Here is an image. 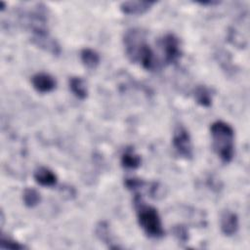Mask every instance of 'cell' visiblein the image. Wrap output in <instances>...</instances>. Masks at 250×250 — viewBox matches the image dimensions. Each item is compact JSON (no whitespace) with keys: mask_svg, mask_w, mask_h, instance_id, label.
I'll list each match as a JSON object with an SVG mask.
<instances>
[{"mask_svg":"<svg viewBox=\"0 0 250 250\" xmlns=\"http://www.w3.org/2000/svg\"><path fill=\"white\" fill-rule=\"evenodd\" d=\"M123 41L127 57L132 62H140L145 69L149 71L158 68L159 62L153 51L146 42V36L142 30L137 28L127 30Z\"/></svg>","mask_w":250,"mask_h":250,"instance_id":"1","label":"cell"},{"mask_svg":"<svg viewBox=\"0 0 250 250\" xmlns=\"http://www.w3.org/2000/svg\"><path fill=\"white\" fill-rule=\"evenodd\" d=\"M213 148L224 163H229L234 155V131L224 121H215L210 127Z\"/></svg>","mask_w":250,"mask_h":250,"instance_id":"2","label":"cell"},{"mask_svg":"<svg viewBox=\"0 0 250 250\" xmlns=\"http://www.w3.org/2000/svg\"><path fill=\"white\" fill-rule=\"evenodd\" d=\"M134 203L138 222L144 232L150 238L162 237L164 235V229L157 210L146 204L138 192L135 195Z\"/></svg>","mask_w":250,"mask_h":250,"instance_id":"3","label":"cell"},{"mask_svg":"<svg viewBox=\"0 0 250 250\" xmlns=\"http://www.w3.org/2000/svg\"><path fill=\"white\" fill-rule=\"evenodd\" d=\"M173 146L176 151L184 158L190 159L193 155V148L191 138L188 131L182 125H179L174 130Z\"/></svg>","mask_w":250,"mask_h":250,"instance_id":"4","label":"cell"},{"mask_svg":"<svg viewBox=\"0 0 250 250\" xmlns=\"http://www.w3.org/2000/svg\"><path fill=\"white\" fill-rule=\"evenodd\" d=\"M159 46L163 53L164 62L168 64L175 63L180 56H181V49L179 39L172 33H168L164 35L160 41Z\"/></svg>","mask_w":250,"mask_h":250,"instance_id":"5","label":"cell"},{"mask_svg":"<svg viewBox=\"0 0 250 250\" xmlns=\"http://www.w3.org/2000/svg\"><path fill=\"white\" fill-rule=\"evenodd\" d=\"M31 83L33 88L38 93H49L56 88L57 82L55 78L49 73L38 72L31 77Z\"/></svg>","mask_w":250,"mask_h":250,"instance_id":"6","label":"cell"},{"mask_svg":"<svg viewBox=\"0 0 250 250\" xmlns=\"http://www.w3.org/2000/svg\"><path fill=\"white\" fill-rule=\"evenodd\" d=\"M155 1H125L120 4V11L125 15L139 16L146 13Z\"/></svg>","mask_w":250,"mask_h":250,"instance_id":"7","label":"cell"},{"mask_svg":"<svg viewBox=\"0 0 250 250\" xmlns=\"http://www.w3.org/2000/svg\"><path fill=\"white\" fill-rule=\"evenodd\" d=\"M220 226H221V230L225 235L231 236L235 234L239 227L237 215L229 210L224 211L221 215Z\"/></svg>","mask_w":250,"mask_h":250,"instance_id":"8","label":"cell"},{"mask_svg":"<svg viewBox=\"0 0 250 250\" xmlns=\"http://www.w3.org/2000/svg\"><path fill=\"white\" fill-rule=\"evenodd\" d=\"M31 41L37 47L43 49L44 51L54 56H59L61 54V47L59 43L50 34L39 37H33L31 38Z\"/></svg>","mask_w":250,"mask_h":250,"instance_id":"9","label":"cell"},{"mask_svg":"<svg viewBox=\"0 0 250 250\" xmlns=\"http://www.w3.org/2000/svg\"><path fill=\"white\" fill-rule=\"evenodd\" d=\"M33 177H34L35 182L38 185H40L42 187H46V188L54 187L58 182L57 175L49 168L43 167V166L38 167L34 171Z\"/></svg>","mask_w":250,"mask_h":250,"instance_id":"10","label":"cell"},{"mask_svg":"<svg viewBox=\"0 0 250 250\" xmlns=\"http://www.w3.org/2000/svg\"><path fill=\"white\" fill-rule=\"evenodd\" d=\"M141 162V156L131 147L126 148L121 155V165L126 169H137L140 167Z\"/></svg>","mask_w":250,"mask_h":250,"instance_id":"11","label":"cell"},{"mask_svg":"<svg viewBox=\"0 0 250 250\" xmlns=\"http://www.w3.org/2000/svg\"><path fill=\"white\" fill-rule=\"evenodd\" d=\"M69 89L79 100H84L88 96V90L84 80L81 77H71L69 79Z\"/></svg>","mask_w":250,"mask_h":250,"instance_id":"12","label":"cell"},{"mask_svg":"<svg viewBox=\"0 0 250 250\" xmlns=\"http://www.w3.org/2000/svg\"><path fill=\"white\" fill-rule=\"evenodd\" d=\"M80 58L83 64L90 69L96 68L100 63L99 54L90 48H84L80 53Z\"/></svg>","mask_w":250,"mask_h":250,"instance_id":"13","label":"cell"},{"mask_svg":"<svg viewBox=\"0 0 250 250\" xmlns=\"http://www.w3.org/2000/svg\"><path fill=\"white\" fill-rule=\"evenodd\" d=\"M195 102L204 107H209L212 104V95L210 90L203 85H199L193 92Z\"/></svg>","mask_w":250,"mask_h":250,"instance_id":"14","label":"cell"},{"mask_svg":"<svg viewBox=\"0 0 250 250\" xmlns=\"http://www.w3.org/2000/svg\"><path fill=\"white\" fill-rule=\"evenodd\" d=\"M22 200L26 207L33 208L39 204L41 201V196L35 188H26L22 193Z\"/></svg>","mask_w":250,"mask_h":250,"instance_id":"15","label":"cell"},{"mask_svg":"<svg viewBox=\"0 0 250 250\" xmlns=\"http://www.w3.org/2000/svg\"><path fill=\"white\" fill-rule=\"evenodd\" d=\"M96 235L98 236V238L103 241L104 243L109 244L112 243L111 237H110V232H109V229H108V225L105 222H100L97 227H96Z\"/></svg>","mask_w":250,"mask_h":250,"instance_id":"16","label":"cell"},{"mask_svg":"<svg viewBox=\"0 0 250 250\" xmlns=\"http://www.w3.org/2000/svg\"><path fill=\"white\" fill-rule=\"evenodd\" d=\"M173 234L175 238L181 242V243H186L188 240V229L183 226V225H176L173 227Z\"/></svg>","mask_w":250,"mask_h":250,"instance_id":"17","label":"cell"},{"mask_svg":"<svg viewBox=\"0 0 250 250\" xmlns=\"http://www.w3.org/2000/svg\"><path fill=\"white\" fill-rule=\"evenodd\" d=\"M125 187L133 191H139L142 188L145 187L146 183L141 180V179H137V178H128L125 180L124 182Z\"/></svg>","mask_w":250,"mask_h":250,"instance_id":"18","label":"cell"},{"mask_svg":"<svg viewBox=\"0 0 250 250\" xmlns=\"http://www.w3.org/2000/svg\"><path fill=\"white\" fill-rule=\"evenodd\" d=\"M0 248H2V249H7V248L8 249H22V248H24V246L13 239H11L9 237H5L3 234H1Z\"/></svg>","mask_w":250,"mask_h":250,"instance_id":"19","label":"cell"},{"mask_svg":"<svg viewBox=\"0 0 250 250\" xmlns=\"http://www.w3.org/2000/svg\"><path fill=\"white\" fill-rule=\"evenodd\" d=\"M198 4H200V5H202V6H206V5L214 6V5L220 4V2H218V1H208V2H198Z\"/></svg>","mask_w":250,"mask_h":250,"instance_id":"20","label":"cell"}]
</instances>
